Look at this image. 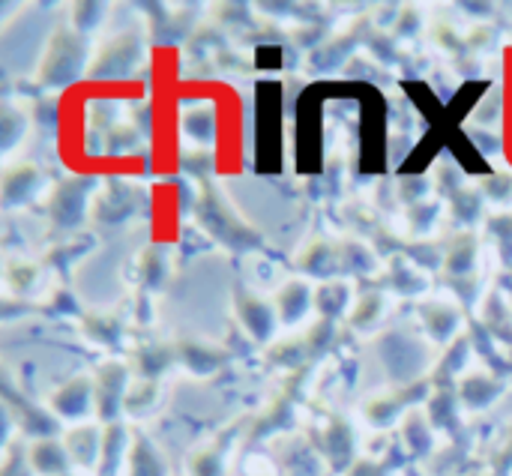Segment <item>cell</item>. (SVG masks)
<instances>
[{"label": "cell", "mask_w": 512, "mask_h": 476, "mask_svg": "<svg viewBox=\"0 0 512 476\" xmlns=\"http://www.w3.org/2000/svg\"><path fill=\"white\" fill-rule=\"evenodd\" d=\"M132 476H162V465L159 459L153 456V450L147 444H138L135 447V456H132Z\"/></svg>", "instance_id": "cell-2"}, {"label": "cell", "mask_w": 512, "mask_h": 476, "mask_svg": "<svg viewBox=\"0 0 512 476\" xmlns=\"http://www.w3.org/2000/svg\"><path fill=\"white\" fill-rule=\"evenodd\" d=\"M33 468L39 474L63 476V471H66V453L57 444H39L33 450Z\"/></svg>", "instance_id": "cell-1"}]
</instances>
